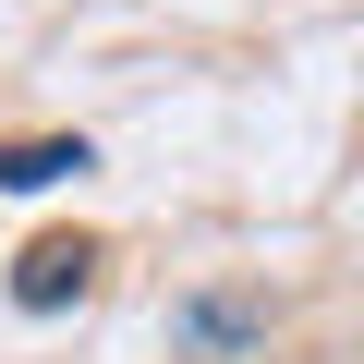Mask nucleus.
Here are the masks:
<instances>
[{
  "mask_svg": "<svg viewBox=\"0 0 364 364\" xmlns=\"http://www.w3.org/2000/svg\"><path fill=\"white\" fill-rule=\"evenodd\" d=\"M85 279H97V243H85V231H37V243L13 255V304H25V316L85 304Z\"/></svg>",
  "mask_w": 364,
  "mask_h": 364,
  "instance_id": "obj_1",
  "label": "nucleus"
},
{
  "mask_svg": "<svg viewBox=\"0 0 364 364\" xmlns=\"http://www.w3.org/2000/svg\"><path fill=\"white\" fill-rule=\"evenodd\" d=\"M85 170V134H25V146H0V182L13 195H49V182Z\"/></svg>",
  "mask_w": 364,
  "mask_h": 364,
  "instance_id": "obj_2",
  "label": "nucleus"
}]
</instances>
